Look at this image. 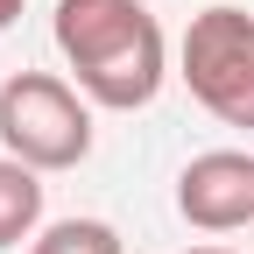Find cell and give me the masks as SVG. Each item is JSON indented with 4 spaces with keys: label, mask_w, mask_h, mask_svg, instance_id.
<instances>
[{
    "label": "cell",
    "mask_w": 254,
    "mask_h": 254,
    "mask_svg": "<svg viewBox=\"0 0 254 254\" xmlns=\"http://www.w3.org/2000/svg\"><path fill=\"white\" fill-rule=\"evenodd\" d=\"M57 50L78 71V92L106 113L148 106L170 78V43L141 0H57Z\"/></svg>",
    "instance_id": "6da1fadb"
},
{
    "label": "cell",
    "mask_w": 254,
    "mask_h": 254,
    "mask_svg": "<svg viewBox=\"0 0 254 254\" xmlns=\"http://www.w3.org/2000/svg\"><path fill=\"white\" fill-rule=\"evenodd\" d=\"M0 141L28 170H78L92 155V99L50 71H14L0 85Z\"/></svg>",
    "instance_id": "7a4b0ae2"
},
{
    "label": "cell",
    "mask_w": 254,
    "mask_h": 254,
    "mask_svg": "<svg viewBox=\"0 0 254 254\" xmlns=\"http://www.w3.org/2000/svg\"><path fill=\"white\" fill-rule=\"evenodd\" d=\"M177 64H184L190 99H198L212 120L254 134V14H240V7H205V14H190Z\"/></svg>",
    "instance_id": "3957f363"
},
{
    "label": "cell",
    "mask_w": 254,
    "mask_h": 254,
    "mask_svg": "<svg viewBox=\"0 0 254 254\" xmlns=\"http://www.w3.org/2000/svg\"><path fill=\"white\" fill-rule=\"evenodd\" d=\"M177 212L198 233H240L254 226V155L247 148H205L177 177Z\"/></svg>",
    "instance_id": "277c9868"
},
{
    "label": "cell",
    "mask_w": 254,
    "mask_h": 254,
    "mask_svg": "<svg viewBox=\"0 0 254 254\" xmlns=\"http://www.w3.org/2000/svg\"><path fill=\"white\" fill-rule=\"evenodd\" d=\"M43 226V170L0 155V247H21Z\"/></svg>",
    "instance_id": "5b68a950"
},
{
    "label": "cell",
    "mask_w": 254,
    "mask_h": 254,
    "mask_svg": "<svg viewBox=\"0 0 254 254\" xmlns=\"http://www.w3.org/2000/svg\"><path fill=\"white\" fill-rule=\"evenodd\" d=\"M28 254H120V233L106 219H57Z\"/></svg>",
    "instance_id": "8992f818"
},
{
    "label": "cell",
    "mask_w": 254,
    "mask_h": 254,
    "mask_svg": "<svg viewBox=\"0 0 254 254\" xmlns=\"http://www.w3.org/2000/svg\"><path fill=\"white\" fill-rule=\"evenodd\" d=\"M21 7H28V0H0V36H7V28L21 21Z\"/></svg>",
    "instance_id": "52a82bcc"
},
{
    "label": "cell",
    "mask_w": 254,
    "mask_h": 254,
    "mask_svg": "<svg viewBox=\"0 0 254 254\" xmlns=\"http://www.w3.org/2000/svg\"><path fill=\"white\" fill-rule=\"evenodd\" d=\"M190 254H226V247H190Z\"/></svg>",
    "instance_id": "ba28073f"
}]
</instances>
